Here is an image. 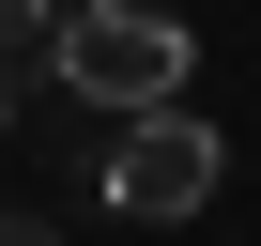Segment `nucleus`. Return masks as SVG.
<instances>
[{
  "mask_svg": "<svg viewBox=\"0 0 261 246\" xmlns=\"http://www.w3.org/2000/svg\"><path fill=\"white\" fill-rule=\"evenodd\" d=\"M0 139H16V62H0Z\"/></svg>",
  "mask_w": 261,
  "mask_h": 246,
  "instance_id": "5",
  "label": "nucleus"
},
{
  "mask_svg": "<svg viewBox=\"0 0 261 246\" xmlns=\"http://www.w3.org/2000/svg\"><path fill=\"white\" fill-rule=\"evenodd\" d=\"M0 246H62V231H46V215H0Z\"/></svg>",
  "mask_w": 261,
  "mask_h": 246,
  "instance_id": "4",
  "label": "nucleus"
},
{
  "mask_svg": "<svg viewBox=\"0 0 261 246\" xmlns=\"http://www.w3.org/2000/svg\"><path fill=\"white\" fill-rule=\"evenodd\" d=\"M46 62H62V92H77V108H108V123L185 108V77H200V46H185V16H169V0H62Z\"/></svg>",
  "mask_w": 261,
  "mask_h": 246,
  "instance_id": "1",
  "label": "nucleus"
},
{
  "mask_svg": "<svg viewBox=\"0 0 261 246\" xmlns=\"http://www.w3.org/2000/svg\"><path fill=\"white\" fill-rule=\"evenodd\" d=\"M92 185L139 215V231H185V215L215 200V123H200V108H139V123H108Z\"/></svg>",
  "mask_w": 261,
  "mask_h": 246,
  "instance_id": "2",
  "label": "nucleus"
},
{
  "mask_svg": "<svg viewBox=\"0 0 261 246\" xmlns=\"http://www.w3.org/2000/svg\"><path fill=\"white\" fill-rule=\"evenodd\" d=\"M46 31H62V0H0V62H31Z\"/></svg>",
  "mask_w": 261,
  "mask_h": 246,
  "instance_id": "3",
  "label": "nucleus"
}]
</instances>
